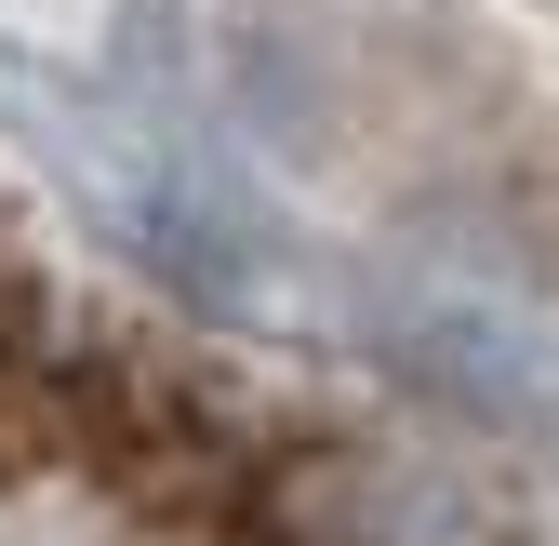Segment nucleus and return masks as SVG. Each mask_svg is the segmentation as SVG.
<instances>
[{"mask_svg":"<svg viewBox=\"0 0 559 546\" xmlns=\"http://www.w3.org/2000/svg\"><path fill=\"white\" fill-rule=\"evenodd\" d=\"M0 546H507V520L0 200Z\"/></svg>","mask_w":559,"mask_h":546,"instance_id":"obj_1","label":"nucleus"}]
</instances>
